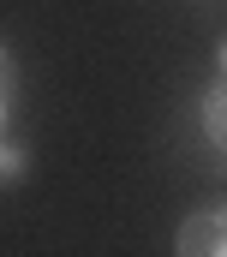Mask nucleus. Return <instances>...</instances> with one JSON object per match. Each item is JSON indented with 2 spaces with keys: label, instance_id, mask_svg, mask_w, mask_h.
Here are the masks:
<instances>
[{
  "label": "nucleus",
  "instance_id": "nucleus-1",
  "mask_svg": "<svg viewBox=\"0 0 227 257\" xmlns=\"http://www.w3.org/2000/svg\"><path fill=\"white\" fill-rule=\"evenodd\" d=\"M173 257H227V227L209 209H191L173 233Z\"/></svg>",
  "mask_w": 227,
  "mask_h": 257
},
{
  "label": "nucleus",
  "instance_id": "nucleus-2",
  "mask_svg": "<svg viewBox=\"0 0 227 257\" xmlns=\"http://www.w3.org/2000/svg\"><path fill=\"white\" fill-rule=\"evenodd\" d=\"M197 132H203V144L227 162V78L203 84V96H197Z\"/></svg>",
  "mask_w": 227,
  "mask_h": 257
},
{
  "label": "nucleus",
  "instance_id": "nucleus-4",
  "mask_svg": "<svg viewBox=\"0 0 227 257\" xmlns=\"http://www.w3.org/2000/svg\"><path fill=\"white\" fill-rule=\"evenodd\" d=\"M12 132V78H0V138Z\"/></svg>",
  "mask_w": 227,
  "mask_h": 257
},
{
  "label": "nucleus",
  "instance_id": "nucleus-3",
  "mask_svg": "<svg viewBox=\"0 0 227 257\" xmlns=\"http://www.w3.org/2000/svg\"><path fill=\"white\" fill-rule=\"evenodd\" d=\"M30 180V144L24 138H0V186H24Z\"/></svg>",
  "mask_w": 227,
  "mask_h": 257
},
{
  "label": "nucleus",
  "instance_id": "nucleus-5",
  "mask_svg": "<svg viewBox=\"0 0 227 257\" xmlns=\"http://www.w3.org/2000/svg\"><path fill=\"white\" fill-rule=\"evenodd\" d=\"M215 72H221V78H227V42H221V48H215Z\"/></svg>",
  "mask_w": 227,
  "mask_h": 257
}]
</instances>
